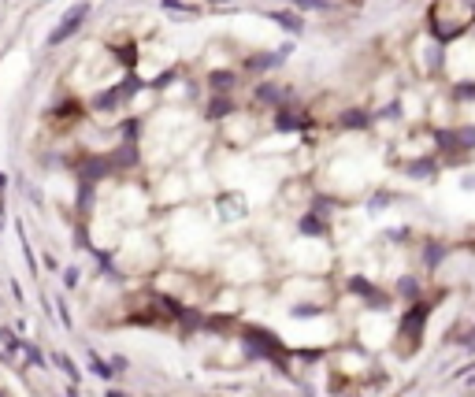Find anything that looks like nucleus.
<instances>
[{
  "mask_svg": "<svg viewBox=\"0 0 475 397\" xmlns=\"http://www.w3.org/2000/svg\"><path fill=\"white\" fill-rule=\"evenodd\" d=\"M475 23V4L472 0H435L427 12V30L438 45H449L453 37L468 34Z\"/></svg>",
  "mask_w": 475,
  "mask_h": 397,
  "instance_id": "obj_1",
  "label": "nucleus"
},
{
  "mask_svg": "<svg viewBox=\"0 0 475 397\" xmlns=\"http://www.w3.org/2000/svg\"><path fill=\"white\" fill-rule=\"evenodd\" d=\"M138 90H145V82L138 78V74H126L123 82L108 85V90H101V93H93L90 96V108L101 112V115H112V112L123 108V104H131L134 96H138Z\"/></svg>",
  "mask_w": 475,
  "mask_h": 397,
  "instance_id": "obj_2",
  "label": "nucleus"
},
{
  "mask_svg": "<svg viewBox=\"0 0 475 397\" xmlns=\"http://www.w3.org/2000/svg\"><path fill=\"white\" fill-rule=\"evenodd\" d=\"M431 312H435V301H416L401 312V327L397 330H401V338H405V353H412L419 341H424V327H427Z\"/></svg>",
  "mask_w": 475,
  "mask_h": 397,
  "instance_id": "obj_3",
  "label": "nucleus"
},
{
  "mask_svg": "<svg viewBox=\"0 0 475 397\" xmlns=\"http://www.w3.org/2000/svg\"><path fill=\"white\" fill-rule=\"evenodd\" d=\"M242 346H245V357H253V360H264V357H272L275 364H283V341H278L272 330H264V327H249V330H242Z\"/></svg>",
  "mask_w": 475,
  "mask_h": 397,
  "instance_id": "obj_4",
  "label": "nucleus"
},
{
  "mask_svg": "<svg viewBox=\"0 0 475 397\" xmlns=\"http://www.w3.org/2000/svg\"><path fill=\"white\" fill-rule=\"evenodd\" d=\"M90 15H93V4H85V0H82V4H71L67 12L60 15V23L52 26V34H49L45 45L56 49V45H63V41H71V37L85 26V19H90Z\"/></svg>",
  "mask_w": 475,
  "mask_h": 397,
  "instance_id": "obj_5",
  "label": "nucleus"
},
{
  "mask_svg": "<svg viewBox=\"0 0 475 397\" xmlns=\"http://www.w3.org/2000/svg\"><path fill=\"white\" fill-rule=\"evenodd\" d=\"M112 175H115V164L108 153H90L78 167V182H85V186H97V182H104Z\"/></svg>",
  "mask_w": 475,
  "mask_h": 397,
  "instance_id": "obj_6",
  "label": "nucleus"
},
{
  "mask_svg": "<svg viewBox=\"0 0 475 397\" xmlns=\"http://www.w3.org/2000/svg\"><path fill=\"white\" fill-rule=\"evenodd\" d=\"M290 52H294V45H278L272 52H253V56H245L242 67L249 71V74H267V71L283 67V63L290 60Z\"/></svg>",
  "mask_w": 475,
  "mask_h": 397,
  "instance_id": "obj_7",
  "label": "nucleus"
},
{
  "mask_svg": "<svg viewBox=\"0 0 475 397\" xmlns=\"http://www.w3.org/2000/svg\"><path fill=\"white\" fill-rule=\"evenodd\" d=\"M272 126H275L278 134H294V130H308L312 119H308L305 112H297L294 104H283V108L275 112V123H272Z\"/></svg>",
  "mask_w": 475,
  "mask_h": 397,
  "instance_id": "obj_8",
  "label": "nucleus"
},
{
  "mask_svg": "<svg viewBox=\"0 0 475 397\" xmlns=\"http://www.w3.org/2000/svg\"><path fill=\"white\" fill-rule=\"evenodd\" d=\"M253 101L260 104V108H283V104H294L290 101V90H283V85H275V82H260L253 90Z\"/></svg>",
  "mask_w": 475,
  "mask_h": 397,
  "instance_id": "obj_9",
  "label": "nucleus"
},
{
  "mask_svg": "<svg viewBox=\"0 0 475 397\" xmlns=\"http://www.w3.org/2000/svg\"><path fill=\"white\" fill-rule=\"evenodd\" d=\"M349 289H353V294H360L368 308H379V312H383V308H390V297H386L379 286H372L364 275H353V278H349Z\"/></svg>",
  "mask_w": 475,
  "mask_h": 397,
  "instance_id": "obj_10",
  "label": "nucleus"
},
{
  "mask_svg": "<svg viewBox=\"0 0 475 397\" xmlns=\"http://www.w3.org/2000/svg\"><path fill=\"white\" fill-rule=\"evenodd\" d=\"M234 112H238L234 93H208V104H204V119H208V123H219V119H226V115H234Z\"/></svg>",
  "mask_w": 475,
  "mask_h": 397,
  "instance_id": "obj_11",
  "label": "nucleus"
},
{
  "mask_svg": "<svg viewBox=\"0 0 475 397\" xmlns=\"http://www.w3.org/2000/svg\"><path fill=\"white\" fill-rule=\"evenodd\" d=\"M267 19L283 26L290 37H301V34H305V15H301L297 8H278V12H267Z\"/></svg>",
  "mask_w": 475,
  "mask_h": 397,
  "instance_id": "obj_12",
  "label": "nucleus"
},
{
  "mask_svg": "<svg viewBox=\"0 0 475 397\" xmlns=\"http://www.w3.org/2000/svg\"><path fill=\"white\" fill-rule=\"evenodd\" d=\"M238 74L234 67H212L208 71V93H234L238 90Z\"/></svg>",
  "mask_w": 475,
  "mask_h": 397,
  "instance_id": "obj_13",
  "label": "nucleus"
},
{
  "mask_svg": "<svg viewBox=\"0 0 475 397\" xmlns=\"http://www.w3.org/2000/svg\"><path fill=\"white\" fill-rule=\"evenodd\" d=\"M112 164H115V171H131V167H138L142 164V153H138V142H119L112 153Z\"/></svg>",
  "mask_w": 475,
  "mask_h": 397,
  "instance_id": "obj_14",
  "label": "nucleus"
},
{
  "mask_svg": "<svg viewBox=\"0 0 475 397\" xmlns=\"http://www.w3.org/2000/svg\"><path fill=\"white\" fill-rule=\"evenodd\" d=\"M112 56H115V63H119V67H123L126 74H134V67H138V45H134V41L112 45Z\"/></svg>",
  "mask_w": 475,
  "mask_h": 397,
  "instance_id": "obj_15",
  "label": "nucleus"
},
{
  "mask_svg": "<svg viewBox=\"0 0 475 397\" xmlns=\"http://www.w3.org/2000/svg\"><path fill=\"white\" fill-rule=\"evenodd\" d=\"M338 126H342V130H368V126H372V115L364 112V108H349V112L338 115Z\"/></svg>",
  "mask_w": 475,
  "mask_h": 397,
  "instance_id": "obj_16",
  "label": "nucleus"
},
{
  "mask_svg": "<svg viewBox=\"0 0 475 397\" xmlns=\"http://www.w3.org/2000/svg\"><path fill=\"white\" fill-rule=\"evenodd\" d=\"M397 297L408 301V305L424 301V297H419V278L416 275H401V278H397Z\"/></svg>",
  "mask_w": 475,
  "mask_h": 397,
  "instance_id": "obj_17",
  "label": "nucleus"
},
{
  "mask_svg": "<svg viewBox=\"0 0 475 397\" xmlns=\"http://www.w3.org/2000/svg\"><path fill=\"white\" fill-rule=\"evenodd\" d=\"M405 175H412V178H435V175H438V164H435L431 156L412 160V164H405Z\"/></svg>",
  "mask_w": 475,
  "mask_h": 397,
  "instance_id": "obj_18",
  "label": "nucleus"
},
{
  "mask_svg": "<svg viewBox=\"0 0 475 397\" xmlns=\"http://www.w3.org/2000/svg\"><path fill=\"white\" fill-rule=\"evenodd\" d=\"M297 230L301 234H312V238H323V234H327V223H323V216H316V212H308V216H301Z\"/></svg>",
  "mask_w": 475,
  "mask_h": 397,
  "instance_id": "obj_19",
  "label": "nucleus"
},
{
  "mask_svg": "<svg viewBox=\"0 0 475 397\" xmlns=\"http://www.w3.org/2000/svg\"><path fill=\"white\" fill-rule=\"evenodd\" d=\"M446 253H449V249H446L442 242H427V245H424V264L431 267V271H435V267L446 260Z\"/></svg>",
  "mask_w": 475,
  "mask_h": 397,
  "instance_id": "obj_20",
  "label": "nucleus"
},
{
  "mask_svg": "<svg viewBox=\"0 0 475 397\" xmlns=\"http://www.w3.org/2000/svg\"><path fill=\"white\" fill-rule=\"evenodd\" d=\"M138 137H142V119H138V115L119 123V142H138Z\"/></svg>",
  "mask_w": 475,
  "mask_h": 397,
  "instance_id": "obj_21",
  "label": "nucleus"
},
{
  "mask_svg": "<svg viewBox=\"0 0 475 397\" xmlns=\"http://www.w3.org/2000/svg\"><path fill=\"white\" fill-rule=\"evenodd\" d=\"M286 4H294L297 12H331V0H286Z\"/></svg>",
  "mask_w": 475,
  "mask_h": 397,
  "instance_id": "obj_22",
  "label": "nucleus"
},
{
  "mask_svg": "<svg viewBox=\"0 0 475 397\" xmlns=\"http://www.w3.org/2000/svg\"><path fill=\"white\" fill-rule=\"evenodd\" d=\"M457 149L460 153H468V149H475V126H457Z\"/></svg>",
  "mask_w": 475,
  "mask_h": 397,
  "instance_id": "obj_23",
  "label": "nucleus"
},
{
  "mask_svg": "<svg viewBox=\"0 0 475 397\" xmlns=\"http://www.w3.org/2000/svg\"><path fill=\"white\" fill-rule=\"evenodd\" d=\"M160 8L171 12V15H197V8H186L182 0H160Z\"/></svg>",
  "mask_w": 475,
  "mask_h": 397,
  "instance_id": "obj_24",
  "label": "nucleus"
},
{
  "mask_svg": "<svg viewBox=\"0 0 475 397\" xmlns=\"http://www.w3.org/2000/svg\"><path fill=\"white\" fill-rule=\"evenodd\" d=\"M175 78H178V67H167L164 74H160V78H153V82H149V90H164V85H171Z\"/></svg>",
  "mask_w": 475,
  "mask_h": 397,
  "instance_id": "obj_25",
  "label": "nucleus"
},
{
  "mask_svg": "<svg viewBox=\"0 0 475 397\" xmlns=\"http://www.w3.org/2000/svg\"><path fill=\"white\" fill-rule=\"evenodd\" d=\"M453 93H457V101H472V96H475V82H457V85H453Z\"/></svg>",
  "mask_w": 475,
  "mask_h": 397,
  "instance_id": "obj_26",
  "label": "nucleus"
},
{
  "mask_svg": "<svg viewBox=\"0 0 475 397\" xmlns=\"http://www.w3.org/2000/svg\"><path fill=\"white\" fill-rule=\"evenodd\" d=\"M390 201H394V193H386V189H383V193H375V197L368 201V208H372V212H379L383 205H390Z\"/></svg>",
  "mask_w": 475,
  "mask_h": 397,
  "instance_id": "obj_27",
  "label": "nucleus"
},
{
  "mask_svg": "<svg viewBox=\"0 0 475 397\" xmlns=\"http://www.w3.org/2000/svg\"><path fill=\"white\" fill-rule=\"evenodd\" d=\"M56 364H60V368L71 375V379H78V368H74V364H71V357H67V353H60V357H56Z\"/></svg>",
  "mask_w": 475,
  "mask_h": 397,
  "instance_id": "obj_28",
  "label": "nucleus"
},
{
  "mask_svg": "<svg viewBox=\"0 0 475 397\" xmlns=\"http://www.w3.org/2000/svg\"><path fill=\"white\" fill-rule=\"evenodd\" d=\"M26 360L34 364V368H41V364H45V360H41V349H38V346H26Z\"/></svg>",
  "mask_w": 475,
  "mask_h": 397,
  "instance_id": "obj_29",
  "label": "nucleus"
},
{
  "mask_svg": "<svg viewBox=\"0 0 475 397\" xmlns=\"http://www.w3.org/2000/svg\"><path fill=\"white\" fill-rule=\"evenodd\" d=\"M460 346L464 349H475V327H472V335H460Z\"/></svg>",
  "mask_w": 475,
  "mask_h": 397,
  "instance_id": "obj_30",
  "label": "nucleus"
},
{
  "mask_svg": "<svg viewBox=\"0 0 475 397\" xmlns=\"http://www.w3.org/2000/svg\"><path fill=\"white\" fill-rule=\"evenodd\" d=\"M204 4H231V0H204Z\"/></svg>",
  "mask_w": 475,
  "mask_h": 397,
  "instance_id": "obj_31",
  "label": "nucleus"
},
{
  "mask_svg": "<svg viewBox=\"0 0 475 397\" xmlns=\"http://www.w3.org/2000/svg\"><path fill=\"white\" fill-rule=\"evenodd\" d=\"M108 397H123V394H119V390H108Z\"/></svg>",
  "mask_w": 475,
  "mask_h": 397,
  "instance_id": "obj_32",
  "label": "nucleus"
},
{
  "mask_svg": "<svg viewBox=\"0 0 475 397\" xmlns=\"http://www.w3.org/2000/svg\"><path fill=\"white\" fill-rule=\"evenodd\" d=\"M67 397H74V390H67Z\"/></svg>",
  "mask_w": 475,
  "mask_h": 397,
  "instance_id": "obj_33",
  "label": "nucleus"
}]
</instances>
